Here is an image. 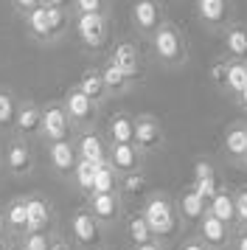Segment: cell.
<instances>
[{
	"label": "cell",
	"instance_id": "52",
	"mask_svg": "<svg viewBox=\"0 0 247 250\" xmlns=\"http://www.w3.org/2000/svg\"><path fill=\"white\" fill-rule=\"evenodd\" d=\"M194 3H197V0H194Z\"/></svg>",
	"mask_w": 247,
	"mask_h": 250
},
{
	"label": "cell",
	"instance_id": "13",
	"mask_svg": "<svg viewBox=\"0 0 247 250\" xmlns=\"http://www.w3.org/2000/svg\"><path fill=\"white\" fill-rule=\"evenodd\" d=\"M84 208H87L104 228H110L124 216V197L121 194H90Z\"/></svg>",
	"mask_w": 247,
	"mask_h": 250
},
{
	"label": "cell",
	"instance_id": "32",
	"mask_svg": "<svg viewBox=\"0 0 247 250\" xmlns=\"http://www.w3.org/2000/svg\"><path fill=\"white\" fill-rule=\"evenodd\" d=\"M118 183L121 177L115 174L110 163H101L96 169V180H93V194H118Z\"/></svg>",
	"mask_w": 247,
	"mask_h": 250
},
{
	"label": "cell",
	"instance_id": "42",
	"mask_svg": "<svg viewBox=\"0 0 247 250\" xmlns=\"http://www.w3.org/2000/svg\"><path fill=\"white\" fill-rule=\"evenodd\" d=\"M180 250H208V248H205L197 236H191V239H185V242L180 245Z\"/></svg>",
	"mask_w": 247,
	"mask_h": 250
},
{
	"label": "cell",
	"instance_id": "2",
	"mask_svg": "<svg viewBox=\"0 0 247 250\" xmlns=\"http://www.w3.org/2000/svg\"><path fill=\"white\" fill-rule=\"evenodd\" d=\"M152 42V54L163 68H183L188 62V40L183 34V28L174 25L171 20L157 28L155 34L149 37Z\"/></svg>",
	"mask_w": 247,
	"mask_h": 250
},
{
	"label": "cell",
	"instance_id": "40",
	"mask_svg": "<svg viewBox=\"0 0 247 250\" xmlns=\"http://www.w3.org/2000/svg\"><path fill=\"white\" fill-rule=\"evenodd\" d=\"M11 6H14V12H20L22 17L28 12H34L37 6H42V0H11Z\"/></svg>",
	"mask_w": 247,
	"mask_h": 250
},
{
	"label": "cell",
	"instance_id": "24",
	"mask_svg": "<svg viewBox=\"0 0 247 250\" xmlns=\"http://www.w3.org/2000/svg\"><path fill=\"white\" fill-rule=\"evenodd\" d=\"M76 87L84 93L96 107H101V104L110 99V93H107V87H104V79H101V70L99 68H87V70H84V73L79 76Z\"/></svg>",
	"mask_w": 247,
	"mask_h": 250
},
{
	"label": "cell",
	"instance_id": "50",
	"mask_svg": "<svg viewBox=\"0 0 247 250\" xmlns=\"http://www.w3.org/2000/svg\"><path fill=\"white\" fill-rule=\"evenodd\" d=\"M0 163H3V152H0Z\"/></svg>",
	"mask_w": 247,
	"mask_h": 250
},
{
	"label": "cell",
	"instance_id": "48",
	"mask_svg": "<svg viewBox=\"0 0 247 250\" xmlns=\"http://www.w3.org/2000/svg\"><path fill=\"white\" fill-rule=\"evenodd\" d=\"M9 250H25V245L17 239V242H11V245H9Z\"/></svg>",
	"mask_w": 247,
	"mask_h": 250
},
{
	"label": "cell",
	"instance_id": "35",
	"mask_svg": "<svg viewBox=\"0 0 247 250\" xmlns=\"http://www.w3.org/2000/svg\"><path fill=\"white\" fill-rule=\"evenodd\" d=\"M118 194H121V197H144V194H146L144 171H135V174L121 177V183H118Z\"/></svg>",
	"mask_w": 247,
	"mask_h": 250
},
{
	"label": "cell",
	"instance_id": "25",
	"mask_svg": "<svg viewBox=\"0 0 247 250\" xmlns=\"http://www.w3.org/2000/svg\"><path fill=\"white\" fill-rule=\"evenodd\" d=\"M135 138V115L115 113L107 121V144H132Z\"/></svg>",
	"mask_w": 247,
	"mask_h": 250
},
{
	"label": "cell",
	"instance_id": "37",
	"mask_svg": "<svg viewBox=\"0 0 247 250\" xmlns=\"http://www.w3.org/2000/svg\"><path fill=\"white\" fill-rule=\"evenodd\" d=\"M73 14H107V0H73Z\"/></svg>",
	"mask_w": 247,
	"mask_h": 250
},
{
	"label": "cell",
	"instance_id": "17",
	"mask_svg": "<svg viewBox=\"0 0 247 250\" xmlns=\"http://www.w3.org/2000/svg\"><path fill=\"white\" fill-rule=\"evenodd\" d=\"M14 132L20 138H37L42 132V107L31 99H20V107H17V126Z\"/></svg>",
	"mask_w": 247,
	"mask_h": 250
},
{
	"label": "cell",
	"instance_id": "28",
	"mask_svg": "<svg viewBox=\"0 0 247 250\" xmlns=\"http://www.w3.org/2000/svg\"><path fill=\"white\" fill-rule=\"evenodd\" d=\"M99 70H101V79H104V87H107L110 96H124V93L132 87V82L124 76V70L115 68L110 59H107V65H101Z\"/></svg>",
	"mask_w": 247,
	"mask_h": 250
},
{
	"label": "cell",
	"instance_id": "39",
	"mask_svg": "<svg viewBox=\"0 0 247 250\" xmlns=\"http://www.w3.org/2000/svg\"><path fill=\"white\" fill-rule=\"evenodd\" d=\"M225 76H227V59H216L211 65V82L225 90Z\"/></svg>",
	"mask_w": 247,
	"mask_h": 250
},
{
	"label": "cell",
	"instance_id": "38",
	"mask_svg": "<svg viewBox=\"0 0 247 250\" xmlns=\"http://www.w3.org/2000/svg\"><path fill=\"white\" fill-rule=\"evenodd\" d=\"M20 242L25 250H51V233H22Z\"/></svg>",
	"mask_w": 247,
	"mask_h": 250
},
{
	"label": "cell",
	"instance_id": "43",
	"mask_svg": "<svg viewBox=\"0 0 247 250\" xmlns=\"http://www.w3.org/2000/svg\"><path fill=\"white\" fill-rule=\"evenodd\" d=\"M230 248H233V250H247V230H239V233H236Z\"/></svg>",
	"mask_w": 247,
	"mask_h": 250
},
{
	"label": "cell",
	"instance_id": "18",
	"mask_svg": "<svg viewBox=\"0 0 247 250\" xmlns=\"http://www.w3.org/2000/svg\"><path fill=\"white\" fill-rule=\"evenodd\" d=\"M174 205H177L180 222H188V225H200V219L208 214V203H205L191 186L188 188H183V191L174 197Z\"/></svg>",
	"mask_w": 247,
	"mask_h": 250
},
{
	"label": "cell",
	"instance_id": "33",
	"mask_svg": "<svg viewBox=\"0 0 247 250\" xmlns=\"http://www.w3.org/2000/svg\"><path fill=\"white\" fill-rule=\"evenodd\" d=\"M45 12H48V31H51V42H56V40L70 28V12H67V9H54V6H45Z\"/></svg>",
	"mask_w": 247,
	"mask_h": 250
},
{
	"label": "cell",
	"instance_id": "26",
	"mask_svg": "<svg viewBox=\"0 0 247 250\" xmlns=\"http://www.w3.org/2000/svg\"><path fill=\"white\" fill-rule=\"evenodd\" d=\"M17 107H20V99L9 87H0V132H14V126H17Z\"/></svg>",
	"mask_w": 247,
	"mask_h": 250
},
{
	"label": "cell",
	"instance_id": "23",
	"mask_svg": "<svg viewBox=\"0 0 247 250\" xmlns=\"http://www.w3.org/2000/svg\"><path fill=\"white\" fill-rule=\"evenodd\" d=\"M208 214L216 216L219 222L230 225L236 230V203H233V191L219 186V191L213 194V200L208 203Z\"/></svg>",
	"mask_w": 247,
	"mask_h": 250
},
{
	"label": "cell",
	"instance_id": "10",
	"mask_svg": "<svg viewBox=\"0 0 247 250\" xmlns=\"http://www.w3.org/2000/svg\"><path fill=\"white\" fill-rule=\"evenodd\" d=\"M144 152L135 144H107V163H110L118 177L144 171Z\"/></svg>",
	"mask_w": 247,
	"mask_h": 250
},
{
	"label": "cell",
	"instance_id": "3",
	"mask_svg": "<svg viewBox=\"0 0 247 250\" xmlns=\"http://www.w3.org/2000/svg\"><path fill=\"white\" fill-rule=\"evenodd\" d=\"M70 242L82 250H104L107 228L101 225L87 208H79L70 214Z\"/></svg>",
	"mask_w": 247,
	"mask_h": 250
},
{
	"label": "cell",
	"instance_id": "22",
	"mask_svg": "<svg viewBox=\"0 0 247 250\" xmlns=\"http://www.w3.org/2000/svg\"><path fill=\"white\" fill-rule=\"evenodd\" d=\"M48 160L54 171L59 174H73L79 163V152H76V144L73 141H59V144H48Z\"/></svg>",
	"mask_w": 247,
	"mask_h": 250
},
{
	"label": "cell",
	"instance_id": "44",
	"mask_svg": "<svg viewBox=\"0 0 247 250\" xmlns=\"http://www.w3.org/2000/svg\"><path fill=\"white\" fill-rule=\"evenodd\" d=\"M42 6H54V9H73V0H42Z\"/></svg>",
	"mask_w": 247,
	"mask_h": 250
},
{
	"label": "cell",
	"instance_id": "45",
	"mask_svg": "<svg viewBox=\"0 0 247 250\" xmlns=\"http://www.w3.org/2000/svg\"><path fill=\"white\" fill-rule=\"evenodd\" d=\"M135 250H166V245H163V242H149V245H141V248H135Z\"/></svg>",
	"mask_w": 247,
	"mask_h": 250
},
{
	"label": "cell",
	"instance_id": "12",
	"mask_svg": "<svg viewBox=\"0 0 247 250\" xmlns=\"http://www.w3.org/2000/svg\"><path fill=\"white\" fill-rule=\"evenodd\" d=\"M197 239H200L208 250H227L233 245V228L219 222L216 216L205 214L200 219V225H197Z\"/></svg>",
	"mask_w": 247,
	"mask_h": 250
},
{
	"label": "cell",
	"instance_id": "41",
	"mask_svg": "<svg viewBox=\"0 0 247 250\" xmlns=\"http://www.w3.org/2000/svg\"><path fill=\"white\" fill-rule=\"evenodd\" d=\"M51 250H70V242L62 233H51Z\"/></svg>",
	"mask_w": 247,
	"mask_h": 250
},
{
	"label": "cell",
	"instance_id": "11",
	"mask_svg": "<svg viewBox=\"0 0 247 250\" xmlns=\"http://www.w3.org/2000/svg\"><path fill=\"white\" fill-rule=\"evenodd\" d=\"M132 144L144 155H149V152H157V149L166 144V132H163V124L157 121L155 115H135V138Z\"/></svg>",
	"mask_w": 247,
	"mask_h": 250
},
{
	"label": "cell",
	"instance_id": "9",
	"mask_svg": "<svg viewBox=\"0 0 247 250\" xmlns=\"http://www.w3.org/2000/svg\"><path fill=\"white\" fill-rule=\"evenodd\" d=\"M194 9L200 23L211 31H225L233 23V0H197Z\"/></svg>",
	"mask_w": 247,
	"mask_h": 250
},
{
	"label": "cell",
	"instance_id": "15",
	"mask_svg": "<svg viewBox=\"0 0 247 250\" xmlns=\"http://www.w3.org/2000/svg\"><path fill=\"white\" fill-rule=\"evenodd\" d=\"M25 203H28L25 233H54V205H51V200L34 194V197H25Z\"/></svg>",
	"mask_w": 247,
	"mask_h": 250
},
{
	"label": "cell",
	"instance_id": "46",
	"mask_svg": "<svg viewBox=\"0 0 247 250\" xmlns=\"http://www.w3.org/2000/svg\"><path fill=\"white\" fill-rule=\"evenodd\" d=\"M6 230H9V225H6V214L0 211V236H6Z\"/></svg>",
	"mask_w": 247,
	"mask_h": 250
},
{
	"label": "cell",
	"instance_id": "27",
	"mask_svg": "<svg viewBox=\"0 0 247 250\" xmlns=\"http://www.w3.org/2000/svg\"><path fill=\"white\" fill-rule=\"evenodd\" d=\"M6 225H9L11 233H17L22 236L25 233V225H28V203H25V197H14L9 205H6Z\"/></svg>",
	"mask_w": 247,
	"mask_h": 250
},
{
	"label": "cell",
	"instance_id": "8",
	"mask_svg": "<svg viewBox=\"0 0 247 250\" xmlns=\"http://www.w3.org/2000/svg\"><path fill=\"white\" fill-rule=\"evenodd\" d=\"M110 62L115 65V68L124 70V76L132 82H141L146 73V65H144V57H141V51H138V45L135 42H129V40H121V42H115L110 51Z\"/></svg>",
	"mask_w": 247,
	"mask_h": 250
},
{
	"label": "cell",
	"instance_id": "21",
	"mask_svg": "<svg viewBox=\"0 0 247 250\" xmlns=\"http://www.w3.org/2000/svg\"><path fill=\"white\" fill-rule=\"evenodd\" d=\"M191 188L200 194L205 203L213 200V194L219 191V177H216V169H213L211 160H197V163H194V180H191Z\"/></svg>",
	"mask_w": 247,
	"mask_h": 250
},
{
	"label": "cell",
	"instance_id": "19",
	"mask_svg": "<svg viewBox=\"0 0 247 250\" xmlns=\"http://www.w3.org/2000/svg\"><path fill=\"white\" fill-rule=\"evenodd\" d=\"M73 144H76V152H79V160H87V163H107V141L99 135V132H93V129H84V132H79L73 138Z\"/></svg>",
	"mask_w": 247,
	"mask_h": 250
},
{
	"label": "cell",
	"instance_id": "16",
	"mask_svg": "<svg viewBox=\"0 0 247 250\" xmlns=\"http://www.w3.org/2000/svg\"><path fill=\"white\" fill-rule=\"evenodd\" d=\"M222 155L236 166H245L247 158V121H233L222 135Z\"/></svg>",
	"mask_w": 247,
	"mask_h": 250
},
{
	"label": "cell",
	"instance_id": "4",
	"mask_svg": "<svg viewBox=\"0 0 247 250\" xmlns=\"http://www.w3.org/2000/svg\"><path fill=\"white\" fill-rule=\"evenodd\" d=\"M76 34L87 51H101L110 42V17L107 14H76Z\"/></svg>",
	"mask_w": 247,
	"mask_h": 250
},
{
	"label": "cell",
	"instance_id": "31",
	"mask_svg": "<svg viewBox=\"0 0 247 250\" xmlns=\"http://www.w3.org/2000/svg\"><path fill=\"white\" fill-rule=\"evenodd\" d=\"M247 87V62H233L227 59V76H225V90L230 96H239V93Z\"/></svg>",
	"mask_w": 247,
	"mask_h": 250
},
{
	"label": "cell",
	"instance_id": "5",
	"mask_svg": "<svg viewBox=\"0 0 247 250\" xmlns=\"http://www.w3.org/2000/svg\"><path fill=\"white\" fill-rule=\"evenodd\" d=\"M129 20H132V28L141 37H152L166 23V6H163V0H132Z\"/></svg>",
	"mask_w": 247,
	"mask_h": 250
},
{
	"label": "cell",
	"instance_id": "7",
	"mask_svg": "<svg viewBox=\"0 0 247 250\" xmlns=\"http://www.w3.org/2000/svg\"><path fill=\"white\" fill-rule=\"evenodd\" d=\"M62 107H65L67 118H70V124L76 126V129H93L96 124V118H99V107L90 102L84 93L79 90V87H70L65 93V99H62Z\"/></svg>",
	"mask_w": 247,
	"mask_h": 250
},
{
	"label": "cell",
	"instance_id": "49",
	"mask_svg": "<svg viewBox=\"0 0 247 250\" xmlns=\"http://www.w3.org/2000/svg\"><path fill=\"white\" fill-rule=\"evenodd\" d=\"M0 250H9V242H6V236H0Z\"/></svg>",
	"mask_w": 247,
	"mask_h": 250
},
{
	"label": "cell",
	"instance_id": "47",
	"mask_svg": "<svg viewBox=\"0 0 247 250\" xmlns=\"http://www.w3.org/2000/svg\"><path fill=\"white\" fill-rule=\"evenodd\" d=\"M236 102H239V104H242V107L247 110V87H245L242 93H239V96H236Z\"/></svg>",
	"mask_w": 247,
	"mask_h": 250
},
{
	"label": "cell",
	"instance_id": "36",
	"mask_svg": "<svg viewBox=\"0 0 247 250\" xmlns=\"http://www.w3.org/2000/svg\"><path fill=\"white\" fill-rule=\"evenodd\" d=\"M233 203H236V230H247V186L233 191Z\"/></svg>",
	"mask_w": 247,
	"mask_h": 250
},
{
	"label": "cell",
	"instance_id": "51",
	"mask_svg": "<svg viewBox=\"0 0 247 250\" xmlns=\"http://www.w3.org/2000/svg\"><path fill=\"white\" fill-rule=\"evenodd\" d=\"M245 166H247V158H245Z\"/></svg>",
	"mask_w": 247,
	"mask_h": 250
},
{
	"label": "cell",
	"instance_id": "29",
	"mask_svg": "<svg viewBox=\"0 0 247 250\" xmlns=\"http://www.w3.org/2000/svg\"><path fill=\"white\" fill-rule=\"evenodd\" d=\"M25 31L37 40V42H51V31H48V12L45 6H37L34 12L25 14Z\"/></svg>",
	"mask_w": 247,
	"mask_h": 250
},
{
	"label": "cell",
	"instance_id": "34",
	"mask_svg": "<svg viewBox=\"0 0 247 250\" xmlns=\"http://www.w3.org/2000/svg\"><path fill=\"white\" fill-rule=\"evenodd\" d=\"M96 163H87V160H79L76 169H73V183H76V188L84 197H90L93 194V180H96Z\"/></svg>",
	"mask_w": 247,
	"mask_h": 250
},
{
	"label": "cell",
	"instance_id": "6",
	"mask_svg": "<svg viewBox=\"0 0 247 250\" xmlns=\"http://www.w3.org/2000/svg\"><path fill=\"white\" fill-rule=\"evenodd\" d=\"M76 126L70 124L62 102H48L42 104V132L40 138H45L48 144H59V141H73Z\"/></svg>",
	"mask_w": 247,
	"mask_h": 250
},
{
	"label": "cell",
	"instance_id": "30",
	"mask_svg": "<svg viewBox=\"0 0 247 250\" xmlns=\"http://www.w3.org/2000/svg\"><path fill=\"white\" fill-rule=\"evenodd\" d=\"M126 236H129V242H132L135 248L155 242V236H152V228H149V222L144 219V214H141V211L126 219Z\"/></svg>",
	"mask_w": 247,
	"mask_h": 250
},
{
	"label": "cell",
	"instance_id": "20",
	"mask_svg": "<svg viewBox=\"0 0 247 250\" xmlns=\"http://www.w3.org/2000/svg\"><path fill=\"white\" fill-rule=\"evenodd\" d=\"M222 48H225V59L233 62H247V23H233L222 31Z\"/></svg>",
	"mask_w": 247,
	"mask_h": 250
},
{
	"label": "cell",
	"instance_id": "14",
	"mask_svg": "<svg viewBox=\"0 0 247 250\" xmlns=\"http://www.w3.org/2000/svg\"><path fill=\"white\" fill-rule=\"evenodd\" d=\"M3 166L11 171V174H28L34 169V155H31V146H28V141L25 138H9V144L3 149Z\"/></svg>",
	"mask_w": 247,
	"mask_h": 250
},
{
	"label": "cell",
	"instance_id": "1",
	"mask_svg": "<svg viewBox=\"0 0 247 250\" xmlns=\"http://www.w3.org/2000/svg\"><path fill=\"white\" fill-rule=\"evenodd\" d=\"M144 219L152 228V236L157 242H171V239L180 233V216H177V205H174V197L166 191H155L149 194V200L141 208Z\"/></svg>",
	"mask_w": 247,
	"mask_h": 250
}]
</instances>
